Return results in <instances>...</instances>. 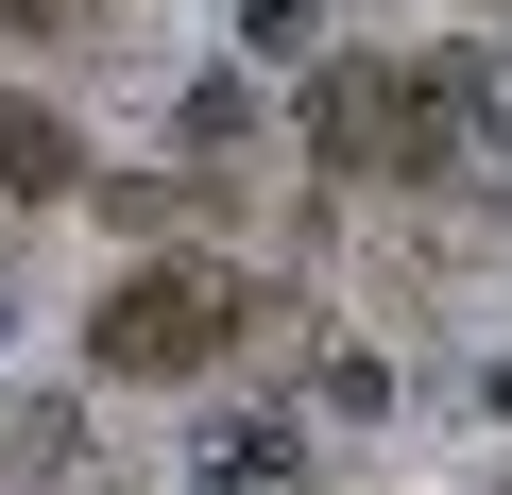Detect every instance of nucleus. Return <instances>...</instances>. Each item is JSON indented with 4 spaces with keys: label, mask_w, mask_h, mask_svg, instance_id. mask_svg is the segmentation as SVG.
<instances>
[{
    "label": "nucleus",
    "mask_w": 512,
    "mask_h": 495,
    "mask_svg": "<svg viewBox=\"0 0 512 495\" xmlns=\"http://www.w3.org/2000/svg\"><path fill=\"white\" fill-rule=\"evenodd\" d=\"M239 342H256V274H239V257H137V274L103 291V325H86V359L137 376V393H171V376H205V359H239Z\"/></svg>",
    "instance_id": "1"
},
{
    "label": "nucleus",
    "mask_w": 512,
    "mask_h": 495,
    "mask_svg": "<svg viewBox=\"0 0 512 495\" xmlns=\"http://www.w3.org/2000/svg\"><path fill=\"white\" fill-rule=\"evenodd\" d=\"M0 188H18V205H52V188H86V137H69L52 103H0Z\"/></svg>",
    "instance_id": "2"
}]
</instances>
